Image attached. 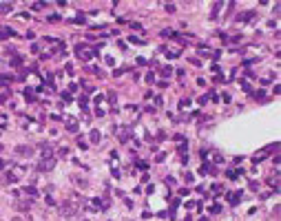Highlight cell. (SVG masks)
<instances>
[{"label":"cell","mask_w":281,"mask_h":221,"mask_svg":"<svg viewBox=\"0 0 281 221\" xmlns=\"http://www.w3.org/2000/svg\"><path fill=\"white\" fill-rule=\"evenodd\" d=\"M76 53L80 55V58L84 60V62H89V60L93 58V51H91V49H86L84 44H78V46H76Z\"/></svg>","instance_id":"obj_1"},{"label":"cell","mask_w":281,"mask_h":221,"mask_svg":"<svg viewBox=\"0 0 281 221\" xmlns=\"http://www.w3.org/2000/svg\"><path fill=\"white\" fill-rule=\"evenodd\" d=\"M53 166H55V157H44L42 162L38 164V170H53Z\"/></svg>","instance_id":"obj_2"},{"label":"cell","mask_w":281,"mask_h":221,"mask_svg":"<svg viewBox=\"0 0 281 221\" xmlns=\"http://www.w3.org/2000/svg\"><path fill=\"white\" fill-rule=\"evenodd\" d=\"M60 212H62L64 217H73V214L78 212V208H76L73 204H69V201H67V204H62V206H60Z\"/></svg>","instance_id":"obj_3"},{"label":"cell","mask_w":281,"mask_h":221,"mask_svg":"<svg viewBox=\"0 0 281 221\" xmlns=\"http://www.w3.org/2000/svg\"><path fill=\"white\" fill-rule=\"evenodd\" d=\"M16 153L20 155V157H31V155H33V148L31 146H16Z\"/></svg>","instance_id":"obj_4"},{"label":"cell","mask_w":281,"mask_h":221,"mask_svg":"<svg viewBox=\"0 0 281 221\" xmlns=\"http://www.w3.org/2000/svg\"><path fill=\"white\" fill-rule=\"evenodd\" d=\"M16 208L25 212V210H29V208H31V201H18V204H16Z\"/></svg>","instance_id":"obj_5"},{"label":"cell","mask_w":281,"mask_h":221,"mask_svg":"<svg viewBox=\"0 0 281 221\" xmlns=\"http://www.w3.org/2000/svg\"><path fill=\"white\" fill-rule=\"evenodd\" d=\"M9 36H16V31L13 29H2L0 31V40H4V38H9Z\"/></svg>","instance_id":"obj_6"},{"label":"cell","mask_w":281,"mask_h":221,"mask_svg":"<svg viewBox=\"0 0 281 221\" xmlns=\"http://www.w3.org/2000/svg\"><path fill=\"white\" fill-rule=\"evenodd\" d=\"M89 137H91V142H93V144H97V142L102 139V137H100V130H91V135H89Z\"/></svg>","instance_id":"obj_7"},{"label":"cell","mask_w":281,"mask_h":221,"mask_svg":"<svg viewBox=\"0 0 281 221\" xmlns=\"http://www.w3.org/2000/svg\"><path fill=\"white\" fill-rule=\"evenodd\" d=\"M67 128L71 130V133H76V130H78V122H76V120H69V122H67Z\"/></svg>","instance_id":"obj_8"},{"label":"cell","mask_w":281,"mask_h":221,"mask_svg":"<svg viewBox=\"0 0 281 221\" xmlns=\"http://www.w3.org/2000/svg\"><path fill=\"white\" fill-rule=\"evenodd\" d=\"M11 11V4L9 2H0V13H9Z\"/></svg>","instance_id":"obj_9"},{"label":"cell","mask_w":281,"mask_h":221,"mask_svg":"<svg viewBox=\"0 0 281 221\" xmlns=\"http://www.w3.org/2000/svg\"><path fill=\"white\" fill-rule=\"evenodd\" d=\"M20 64H22V58H20V55H18V58H13V60H11V67H20Z\"/></svg>","instance_id":"obj_10"},{"label":"cell","mask_w":281,"mask_h":221,"mask_svg":"<svg viewBox=\"0 0 281 221\" xmlns=\"http://www.w3.org/2000/svg\"><path fill=\"white\" fill-rule=\"evenodd\" d=\"M171 73H173V69H171V67H164V69H162V75H164V78H168Z\"/></svg>","instance_id":"obj_11"},{"label":"cell","mask_w":281,"mask_h":221,"mask_svg":"<svg viewBox=\"0 0 281 221\" xmlns=\"http://www.w3.org/2000/svg\"><path fill=\"white\" fill-rule=\"evenodd\" d=\"M7 181H9V184H13V181H16V175H13V172H7Z\"/></svg>","instance_id":"obj_12"},{"label":"cell","mask_w":281,"mask_h":221,"mask_svg":"<svg viewBox=\"0 0 281 221\" xmlns=\"http://www.w3.org/2000/svg\"><path fill=\"white\" fill-rule=\"evenodd\" d=\"M210 212H213V214H217V212H221V206H213V208H210Z\"/></svg>","instance_id":"obj_13"},{"label":"cell","mask_w":281,"mask_h":221,"mask_svg":"<svg viewBox=\"0 0 281 221\" xmlns=\"http://www.w3.org/2000/svg\"><path fill=\"white\" fill-rule=\"evenodd\" d=\"M129 40H131V42H133V44H142V42H139V38H137V36H131V38H129Z\"/></svg>","instance_id":"obj_14"},{"label":"cell","mask_w":281,"mask_h":221,"mask_svg":"<svg viewBox=\"0 0 281 221\" xmlns=\"http://www.w3.org/2000/svg\"><path fill=\"white\" fill-rule=\"evenodd\" d=\"M175 9H177L175 4H166V11H168V13H175Z\"/></svg>","instance_id":"obj_15"},{"label":"cell","mask_w":281,"mask_h":221,"mask_svg":"<svg viewBox=\"0 0 281 221\" xmlns=\"http://www.w3.org/2000/svg\"><path fill=\"white\" fill-rule=\"evenodd\" d=\"M250 18H252V13H241L239 20H250Z\"/></svg>","instance_id":"obj_16"},{"label":"cell","mask_w":281,"mask_h":221,"mask_svg":"<svg viewBox=\"0 0 281 221\" xmlns=\"http://www.w3.org/2000/svg\"><path fill=\"white\" fill-rule=\"evenodd\" d=\"M137 168H139V170H146L148 166H146V162H139V164H137Z\"/></svg>","instance_id":"obj_17"},{"label":"cell","mask_w":281,"mask_h":221,"mask_svg":"<svg viewBox=\"0 0 281 221\" xmlns=\"http://www.w3.org/2000/svg\"><path fill=\"white\" fill-rule=\"evenodd\" d=\"M31 9H33V11H38V9H42V2H36V4H31Z\"/></svg>","instance_id":"obj_18"},{"label":"cell","mask_w":281,"mask_h":221,"mask_svg":"<svg viewBox=\"0 0 281 221\" xmlns=\"http://www.w3.org/2000/svg\"><path fill=\"white\" fill-rule=\"evenodd\" d=\"M0 150H2V144H0Z\"/></svg>","instance_id":"obj_19"}]
</instances>
